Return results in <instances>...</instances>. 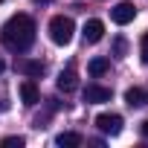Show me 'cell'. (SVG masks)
<instances>
[{"label":"cell","instance_id":"cell-1","mask_svg":"<svg viewBox=\"0 0 148 148\" xmlns=\"http://www.w3.org/2000/svg\"><path fill=\"white\" fill-rule=\"evenodd\" d=\"M0 44L9 52H26L35 44V21L29 15H12L0 26Z\"/></svg>","mask_w":148,"mask_h":148},{"label":"cell","instance_id":"cell-2","mask_svg":"<svg viewBox=\"0 0 148 148\" xmlns=\"http://www.w3.org/2000/svg\"><path fill=\"white\" fill-rule=\"evenodd\" d=\"M73 32H76V23H73L70 15H55V18L49 21V38H52V44L67 47V44L73 41Z\"/></svg>","mask_w":148,"mask_h":148},{"label":"cell","instance_id":"cell-3","mask_svg":"<svg viewBox=\"0 0 148 148\" xmlns=\"http://www.w3.org/2000/svg\"><path fill=\"white\" fill-rule=\"evenodd\" d=\"M122 125H125V119L119 113H99L96 116V128L102 134H108V136H119L122 134Z\"/></svg>","mask_w":148,"mask_h":148},{"label":"cell","instance_id":"cell-4","mask_svg":"<svg viewBox=\"0 0 148 148\" xmlns=\"http://www.w3.org/2000/svg\"><path fill=\"white\" fill-rule=\"evenodd\" d=\"M110 18H113L116 26H128V23L136 18V6L128 3V0H122V3H116V6L110 9Z\"/></svg>","mask_w":148,"mask_h":148},{"label":"cell","instance_id":"cell-5","mask_svg":"<svg viewBox=\"0 0 148 148\" xmlns=\"http://www.w3.org/2000/svg\"><path fill=\"white\" fill-rule=\"evenodd\" d=\"M82 96H84L87 105H102V102H110L113 90H110V87H102V84H87Z\"/></svg>","mask_w":148,"mask_h":148},{"label":"cell","instance_id":"cell-6","mask_svg":"<svg viewBox=\"0 0 148 148\" xmlns=\"http://www.w3.org/2000/svg\"><path fill=\"white\" fill-rule=\"evenodd\" d=\"M21 102H23L26 108H35V105L41 102V93H38V87H35V82H32V79L21 82Z\"/></svg>","mask_w":148,"mask_h":148},{"label":"cell","instance_id":"cell-7","mask_svg":"<svg viewBox=\"0 0 148 148\" xmlns=\"http://www.w3.org/2000/svg\"><path fill=\"white\" fill-rule=\"evenodd\" d=\"M102 35H105V23H102L99 18H90V21L84 23V41H87V44H99Z\"/></svg>","mask_w":148,"mask_h":148},{"label":"cell","instance_id":"cell-8","mask_svg":"<svg viewBox=\"0 0 148 148\" xmlns=\"http://www.w3.org/2000/svg\"><path fill=\"white\" fill-rule=\"evenodd\" d=\"M76 87H79V76H76V70H73V67L61 70V76H58V90H61V93H73Z\"/></svg>","mask_w":148,"mask_h":148},{"label":"cell","instance_id":"cell-9","mask_svg":"<svg viewBox=\"0 0 148 148\" xmlns=\"http://www.w3.org/2000/svg\"><path fill=\"white\" fill-rule=\"evenodd\" d=\"M15 67L23 73L26 79H35V76H41V73H44V64H41V61H29V58H18Z\"/></svg>","mask_w":148,"mask_h":148},{"label":"cell","instance_id":"cell-10","mask_svg":"<svg viewBox=\"0 0 148 148\" xmlns=\"http://www.w3.org/2000/svg\"><path fill=\"white\" fill-rule=\"evenodd\" d=\"M125 102H128L131 108H145V105H148V90L131 87V90H125Z\"/></svg>","mask_w":148,"mask_h":148},{"label":"cell","instance_id":"cell-11","mask_svg":"<svg viewBox=\"0 0 148 148\" xmlns=\"http://www.w3.org/2000/svg\"><path fill=\"white\" fill-rule=\"evenodd\" d=\"M55 145H61V148H79L82 145V136L73 134V131H64V134L55 136Z\"/></svg>","mask_w":148,"mask_h":148},{"label":"cell","instance_id":"cell-12","mask_svg":"<svg viewBox=\"0 0 148 148\" xmlns=\"http://www.w3.org/2000/svg\"><path fill=\"white\" fill-rule=\"evenodd\" d=\"M87 70H90L93 79H99V76H105V73L110 70V61H108V58H93V61L87 64Z\"/></svg>","mask_w":148,"mask_h":148},{"label":"cell","instance_id":"cell-13","mask_svg":"<svg viewBox=\"0 0 148 148\" xmlns=\"http://www.w3.org/2000/svg\"><path fill=\"white\" fill-rule=\"evenodd\" d=\"M23 142H26L23 136H6V139H3V142H0V145H3V148H21Z\"/></svg>","mask_w":148,"mask_h":148},{"label":"cell","instance_id":"cell-14","mask_svg":"<svg viewBox=\"0 0 148 148\" xmlns=\"http://www.w3.org/2000/svg\"><path fill=\"white\" fill-rule=\"evenodd\" d=\"M125 49H128V41H125V38H116V41H113V55H116V58H122V55H125Z\"/></svg>","mask_w":148,"mask_h":148},{"label":"cell","instance_id":"cell-15","mask_svg":"<svg viewBox=\"0 0 148 148\" xmlns=\"http://www.w3.org/2000/svg\"><path fill=\"white\" fill-rule=\"evenodd\" d=\"M139 52H142V61L148 64V32L142 35V41H139Z\"/></svg>","mask_w":148,"mask_h":148},{"label":"cell","instance_id":"cell-16","mask_svg":"<svg viewBox=\"0 0 148 148\" xmlns=\"http://www.w3.org/2000/svg\"><path fill=\"white\" fill-rule=\"evenodd\" d=\"M139 131H142V136H145V139H148V119H145V122H142V128H139Z\"/></svg>","mask_w":148,"mask_h":148},{"label":"cell","instance_id":"cell-17","mask_svg":"<svg viewBox=\"0 0 148 148\" xmlns=\"http://www.w3.org/2000/svg\"><path fill=\"white\" fill-rule=\"evenodd\" d=\"M3 70H6V61H3V58H0V73H3Z\"/></svg>","mask_w":148,"mask_h":148},{"label":"cell","instance_id":"cell-18","mask_svg":"<svg viewBox=\"0 0 148 148\" xmlns=\"http://www.w3.org/2000/svg\"><path fill=\"white\" fill-rule=\"evenodd\" d=\"M32 3H52V0H32Z\"/></svg>","mask_w":148,"mask_h":148},{"label":"cell","instance_id":"cell-19","mask_svg":"<svg viewBox=\"0 0 148 148\" xmlns=\"http://www.w3.org/2000/svg\"><path fill=\"white\" fill-rule=\"evenodd\" d=\"M0 3H3V0H0Z\"/></svg>","mask_w":148,"mask_h":148}]
</instances>
